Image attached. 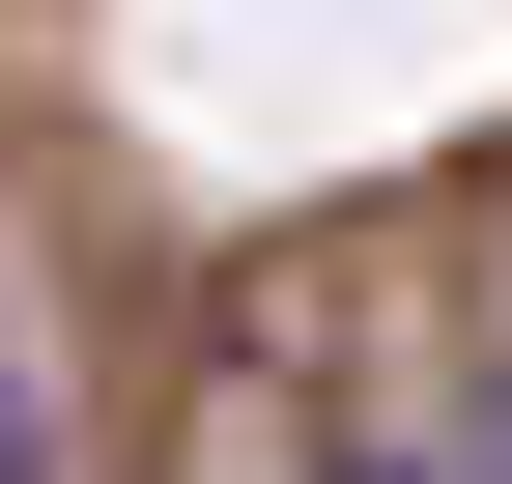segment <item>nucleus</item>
Instances as JSON below:
<instances>
[{"mask_svg":"<svg viewBox=\"0 0 512 484\" xmlns=\"http://www.w3.org/2000/svg\"><path fill=\"white\" fill-rule=\"evenodd\" d=\"M0 484H57V456H29V314H0Z\"/></svg>","mask_w":512,"mask_h":484,"instance_id":"1","label":"nucleus"},{"mask_svg":"<svg viewBox=\"0 0 512 484\" xmlns=\"http://www.w3.org/2000/svg\"><path fill=\"white\" fill-rule=\"evenodd\" d=\"M370 484H427V456H370Z\"/></svg>","mask_w":512,"mask_h":484,"instance_id":"2","label":"nucleus"}]
</instances>
